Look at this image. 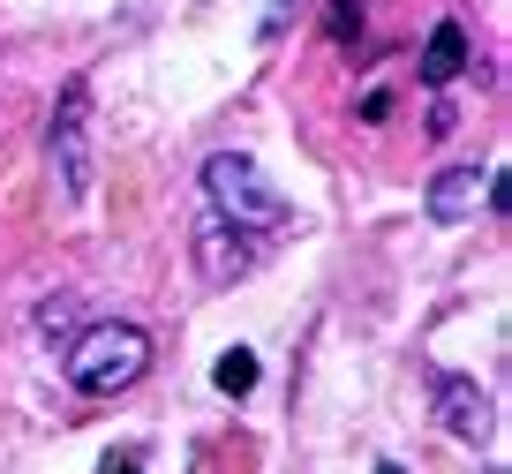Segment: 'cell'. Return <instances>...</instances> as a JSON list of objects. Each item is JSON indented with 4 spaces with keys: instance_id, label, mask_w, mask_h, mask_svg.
Returning <instances> with one entry per match:
<instances>
[{
    "instance_id": "12",
    "label": "cell",
    "mask_w": 512,
    "mask_h": 474,
    "mask_svg": "<svg viewBox=\"0 0 512 474\" xmlns=\"http://www.w3.org/2000/svg\"><path fill=\"white\" fill-rule=\"evenodd\" d=\"M452 128H460V113H452L445 98H437V106H430V136H452Z\"/></svg>"
},
{
    "instance_id": "13",
    "label": "cell",
    "mask_w": 512,
    "mask_h": 474,
    "mask_svg": "<svg viewBox=\"0 0 512 474\" xmlns=\"http://www.w3.org/2000/svg\"><path fill=\"white\" fill-rule=\"evenodd\" d=\"M377 474H407V467H400V459H377Z\"/></svg>"
},
{
    "instance_id": "1",
    "label": "cell",
    "mask_w": 512,
    "mask_h": 474,
    "mask_svg": "<svg viewBox=\"0 0 512 474\" xmlns=\"http://www.w3.org/2000/svg\"><path fill=\"white\" fill-rule=\"evenodd\" d=\"M61 369H68V384H76L83 399H113V392H128V384H144L151 332L128 324V316H106V324H91V332H76V347H68Z\"/></svg>"
},
{
    "instance_id": "4",
    "label": "cell",
    "mask_w": 512,
    "mask_h": 474,
    "mask_svg": "<svg viewBox=\"0 0 512 474\" xmlns=\"http://www.w3.org/2000/svg\"><path fill=\"white\" fill-rule=\"evenodd\" d=\"M196 271H204V286H234L256 271V234H241V226L226 219H204L196 226Z\"/></svg>"
},
{
    "instance_id": "11",
    "label": "cell",
    "mask_w": 512,
    "mask_h": 474,
    "mask_svg": "<svg viewBox=\"0 0 512 474\" xmlns=\"http://www.w3.org/2000/svg\"><path fill=\"white\" fill-rule=\"evenodd\" d=\"M98 474H144V459H136V452H106V459H98Z\"/></svg>"
},
{
    "instance_id": "6",
    "label": "cell",
    "mask_w": 512,
    "mask_h": 474,
    "mask_svg": "<svg viewBox=\"0 0 512 474\" xmlns=\"http://www.w3.org/2000/svg\"><path fill=\"white\" fill-rule=\"evenodd\" d=\"M482 196H490V174H475V166H445V174L430 181V196H422V204H430L437 226H460V219H475Z\"/></svg>"
},
{
    "instance_id": "10",
    "label": "cell",
    "mask_w": 512,
    "mask_h": 474,
    "mask_svg": "<svg viewBox=\"0 0 512 474\" xmlns=\"http://www.w3.org/2000/svg\"><path fill=\"white\" fill-rule=\"evenodd\" d=\"M68 316H76L68 301H46V309H38V332H68Z\"/></svg>"
},
{
    "instance_id": "3",
    "label": "cell",
    "mask_w": 512,
    "mask_h": 474,
    "mask_svg": "<svg viewBox=\"0 0 512 474\" xmlns=\"http://www.w3.org/2000/svg\"><path fill=\"white\" fill-rule=\"evenodd\" d=\"M46 158H53V181H61V204H83L91 181H98V166H91V91L83 83H68L61 106H53Z\"/></svg>"
},
{
    "instance_id": "2",
    "label": "cell",
    "mask_w": 512,
    "mask_h": 474,
    "mask_svg": "<svg viewBox=\"0 0 512 474\" xmlns=\"http://www.w3.org/2000/svg\"><path fill=\"white\" fill-rule=\"evenodd\" d=\"M204 204H211V219L241 226V234H279V226H294V204L256 174V158H241V151L204 158Z\"/></svg>"
},
{
    "instance_id": "5",
    "label": "cell",
    "mask_w": 512,
    "mask_h": 474,
    "mask_svg": "<svg viewBox=\"0 0 512 474\" xmlns=\"http://www.w3.org/2000/svg\"><path fill=\"white\" fill-rule=\"evenodd\" d=\"M430 407H437V422H445V437H460V444H482L490 437V392H482L475 377H437L430 384Z\"/></svg>"
},
{
    "instance_id": "7",
    "label": "cell",
    "mask_w": 512,
    "mask_h": 474,
    "mask_svg": "<svg viewBox=\"0 0 512 474\" xmlns=\"http://www.w3.org/2000/svg\"><path fill=\"white\" fill-rule=\"evenodd\" d=\"M460 68H467V31L460 23H437L430 31V46H422V83H460Z\"/></svg>"
},
{
    "instance_id": "9",
    "label": "cell",
    "mask_w": 512,
    "mask_h": 474,
    "mask_svg": "<svg viewBox=\"0 0 512 474\" xmlns=\"http://www.w3.org/2000/svg\"><path fill=\"white\" fill-rule=\"evenodd\" d=\"M324 31H332L339 46H347V38H362V0H332V8H324Z\"/></svg>"
},
{
    "instance_id": "8",
    "label": "cell",
    "mask_w": 512,
    "mask_h": 474,
    "mask_svg": "<svg viewBox=\"0 0 512 474\" xmlns=\"http://www.w3.org/2000/svg\"><path fill=\"white\" fill-rule=\"evenodd\" d=\"M211 384H219L226 399H249V392H256V354H249V347H226L219 369H211Z\"/></svg>"
}]
</instances>
